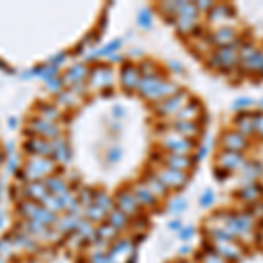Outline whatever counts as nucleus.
Listing matches in <instances>:
<instances>
[{
	"label": "nucleus",
	"mask_w": 263,
	"mask_h": 263,
	"mask_svg": "<svg viewBox=\"0 0 263 263\" xmlns=\"http://www.w3.org/2000/svg\"><path fill=\"white\" fill-rule=\"evenodd\" d=\"M242 46V40H233L228 46H221L216 53L213 55L211 58L209 65L214 67V69H220V70H230L237 65V62H240L239 57V49Z\"/></svg>",
	"instance_id": "1"
},
{
	"label": "nucleus",
	"mask_w": 263,
	"mask_h": 263,
	"mask_svg": "<svg viewBox=\"0 0 263 263\" xmlns=\"http://www.w3.org/2000/svg\"><path fill=\"white\" fill-rule=\"evenodd\" d=\"M223 218V227L227 228L232 235L235 237H246L253 232L254 228V218L247 213L240 214H221Z\"/></svg>",
	"instance_id": "2"
},
{
	"label": "nucleus",
	"mask_w": 263,
	"mask_h": 263,
	"mask_svg": "<svg viewBox=\"0 0 263 263\" xmlns=\"http://www.w3.org/2000/svg\"><path fill=\"white\" fill-rule=\"evenodd\" d=\"M177 21H179L181 32L193 30L195 23L198 21V9L195 4L190 2H179V11H177Z\"/></svg>",
	"instance_id": "3"
},
{
	"label": "nucleus",
	"mask_w": 263,
	"mask_h": 263,
	"mask_svg": "<svg viewBox=\"0 0 263 263\" xmlns=\"http://www.w3.org/2000/svg\"><path fill=\"white\" fill-rule=\"evenodd\" d=\"M167 188H174V190H181L184 184L190 181V176H188L184 170H176V169H164L156 174Z\"/></svg>",
	"instance_id": "4"
},
{
	"label": "nucleus",
	"mask_w": 263,
	"mask_h": 263,
	"mask_svg": "<svg viewBox=\"0 0 263 263\" xmlns=\"http://www.w3.org/2000/svg\"><path fill=\"white\" fill-rule=\"evenodd\" d=\"M164 146L169 151H172L174 154H188L193 147H197V144H195L193 140L177 135V133L174 132L172 135H167L164 139Z\"/></svg>",
	"instance_id": "5"
},
{
	"label": "nucleus",
	"mask_w": 263,
	"mask_h": 263,
	"mask_svg": "<svg viewBox=\"0 0 263 263\" xmlns=\"http://www.w3.org/2000/svg\"><path fill=\"white\" fill-rule=\"evenodd\" d=\"M221 142H223L225 151H239V153H244V149H247V146H249L247 137H244L237 130L225 132L223 137H221Z\"/></svg>",
	"instance_id": "6"
},
{
	"label": "nucleus",
	"mask_w": 263,
	"mask_h": 263,
	"mask_svg": "<svg viewBox=\"0 0 263 263\" xmlns=\"http://www.w3.org/2000/svg\"><path fill=\"white\" fill-rule=\"evenodd\" d=\"M246 164V158H244V153H239V151H223L218 158V167L227 170H240Z\"/></svg>",
	"instance_id": "7"
},
{
	"label": "nucleus",
	"mask_w": 263,
	"mask_h": 263,
	"mask_svg": "<svg viewBox=\"0 0 263 263\" xmlns=\"http://www.w3.org/2000/svg\"><path fill=\"white\" fill-rule=\"evenodd\" d=\"M188 98H190L188 91H177L176 95L165 98L164 102H162V106L158 107V111H160L162 114H172L176 113V111H179V107H184Z\"/></svg>",
	"instance_id": "8"
},
{
	"label": "nucleus",
	"mask_w": 263,
	"mask_h": 263,
	"mask_svg": "<svg viewBox=\"0 0 263 263\" xmlns=\"http://www.w3.org/2000/svg\"><path fill=\"white\" fill-rule=\"evenodd\" d=\"M174 132L177 135L184 137V139L193 140L195 137H198L202 133V127H200V123H197V121H177L174 125Z\"/></svg>",
	"instance_id": "9"
},
{
	"label": "nucleus",
	"mask_w": 263,
	"mask_h": 263,
	"mask_svg": "<svg viewBox=\"0 0 263 263\" xmlns=\"http://www.w3.org/2000/svg\"><path fill=\"white\" fill-rule=\"evenodd\" d=\"M118 203H120V211L127 214V216L139 213L140 203L139 200L135 198V195L130 193V191H121V193L118 195Z\"/></svg>",
	"instance_id": "10"
},
{
	"label": "nucleus",
	"mask_w": 263,
	"mask_h": 263,
	"mask_svg": "<svg viewBox=\"0 0 263 263\" xmlns=\"http://www.w3.org/2000/svg\"><path fill=\"white\" fill-rule=\"evenodd\" d=\"M237 197H240V200L249 203H258V200L263 197V186L260 183H249L244 184V188L240 191H237Z\"/></svg>",
	"instance_id": "11"
},
{
	"label": "nucleus",
	"mask_w": 263,
	"mask_h": 263,
	"mask_svg": "<svg viewBox=\"0 0 263 263\" xmlns=\"http://www.w3.org/2000/svg\"><path fill=\"white\" fill-rule=\"evenodd\" d=\"M216 253L223 258L225 261L230 260V261H240L242 260V251L235 246L233 242H227V244H216Z\"/></svg>",
	"instance_id": "12"
},
{
	"label": "nucleus",
	"mask_w": 263,
	"mask_h": 263,
	"mask_svg": "<svg viewBox=\"0 0 263 263\" xmlns=\"http://www.w3.org/2000/svg\"><path fill=\"white\" fill-rule=\"evenodd\" d=\"M235 125L244 137H249L254 133V114L251 113H240L239 116L235 118Z\"/></svg>",
	"instance_id": "13"
},
{
	"label": "nucleus",
	"mask_w": 263,
	"mask_h": 263,
	"mask_svg": "<svg viewBox=\"0 0 263 263\" xmlns=\"http://www.w3.org/2000/svg\"><path fill=\"white\" fill-rule=\"evenodd\" d=\"M165 164L169 165V169H176V170H184L186 172L188 169H191L195 164V160H191L188 154H169L165 158Z\"/></svg>",
	"instance_id": "14"
},
{
	"label": "nucleus",
	"mask_w": 263,
	"mask_h": 263,
	"mask_svg": "<svg viewBox=\"0 0 263 263\" xmlns=\"http://www.w3.org/2000/svg\"><path fill=\"white\" fill-rule=\"evenodd\" d=\"M240 64H242L244 69L247 70V72H258V74H261L263 76V51H254L251 57H247V58H242L240 60Z\"/></svg>",
	"instance_id": "15"
},
{
	"label": "nucleus",
	"mask_w": 263,
	"mask_h": 263,
	"mask_svg": "<svg viewBox=\"0 0 263 263\" xmlns=\"http://www.w3.org/2000/svg\"><path fill=\"white\" fill-rule=\"evenodd\" d=\"M240 172H242V176L246 177V179H249V183H256V179H260L263 176V164L256 160L246 162L242 169H240Z\"/></svg>",
	"instance_id": "16"
},
{
	"label": "nucleus",
	"mask_w": 263,
	"mask_h": 263,
	"mask_svg": "<svg viewBox=\"0 0 263 263\" xmlns=\"http://www.w3.org/2000/svg\"><path fill=\"white\" fill-rule=\"evenodd\" d=\"M233 16H235V7L230 6V4H218L209 11V21H220Z\"/></svg>",
	"instance_id": "17"
},
{
	"label": "nucleus",
	"mask_w": 263,
	"mask_h": 263,
	"mask_svg": "<svg viewBox=\"0 0 263 263\" xmlns=\"http://www.w3.org/2000/svg\"><path fill=\"white\" fill-rule=\"evenodd\" d=\"M202 106H200L198 100H191L190 103H186V106L183 107V109H179V114H177V120L179 121H193V118L200 116L198 113H202Z\"/></svg>",
	"instance_id": "18"
},
{
	"label": "nucleus",
	"mask_w": 263,
	"mask_h": 263,
	"mask_svg": "<svg viewBox=\"0 0 263 263\" xmlns=\"http://www.w3.org/2000/svg\"><path fill=\"white\" fill-rule=\"evenodd\" d=\"M235 30H233L232 27H221L218 28L216 32L213 33V40L218 44V46H228L230 42H233L235 40Z\"/></svg>",
	"instance_id": "19"
},
{
	"label": "nucleus",
	"mask_w": 263,
	"mask_h": 263,
	"mask_svg": "<svg viewBox=\"0 0 263 263\" xmlns=\"http://www.w3.org/2000/svg\"><path fill=\"white\" fill-rule=\"evenodd\" d=\"M135 198L139 200L140 205H154L156 203V195L146 186V184H140V186H135V191H133Z\"/></svg>",
	"instance_id": "20"
},
{
	"label": "nucleus",
	"mask_w": 263,
	"mask_h": 263,
	"mask_svg": "<svg viewBox=\"0 0 263 263\" xmlns=\"http://www.w3.org/2000/svg\"><path fill=\"white\" fill-rule=\"evenodd\" d=\"M140 83V72L139 69H135V67L128 65L125 67L123 70V84L127 90H133V88H137Z\"/></svg>",
	"instance_id": "21"
},
{
	"label": "nucleus",
	"mask_w": 263,
	"mask_h": 263,
	"mask_svg": "<svg viewBox=\"0 0 263 263\" xmlns=\"http://www.w3.org/2000/svg\"><path fill=\"white\" fill-rule=\"evenodd\" d=\"M209 235L213 237V240L216 244H227V242H235V235H232L230 232L227 230V228L223 227V225H220V227H213L209 232Z\"/></svg>",
	"instance_id": "22"
},
{
	"label": "nucleus",
	"mask_w": 263,
	"mask_h": 263,
	"mask_svg": "<svg viewBox=\"0 0 263 263\" xmlns=\"http://www.w3.org/2000/svg\"><path fill=\"white\" fill-rule=\"evenodd\" d=\"M146 186L149 188V190L153 191L156 197L158 195H165L167 191H169V188L165 186L164 181H162L156 174H149V176L146 177Z\"/></svg>",
	"instance_id": "23"
},
{
	"label": "nucleus",
	"mask_w": 263,
	"mask_h": 263,
	"mask_svg": "<svg viewBox=\"0 0 263 263\" xmlns=\"http://www.w3.org/2000/svg\"><path fill=\"white\" fill-rule=\"evenodd\" d=\"M109 220H111V227L116 228V230H123V228L128 225V216L125 213H121L120 209L113 211L111 216H109Z\"/></svg>",
	"instance_id": "24"
},
{
	"label": "nucleus",
	"mask_w": 263,
	"mask_h": 263,
	"mask_svg": "<svg viewBox=\"0 0 263 263\" xmlns=\"http://www.w3.org/2000/svg\"><path fill=\"white\" fill-rule=\"evenodd\" d=\"M116 233H118V230L111 227V225H102V227L97 230V235H98V239L102 240V242H111V240L116 237Z\"/></svg>",
	"instance_id": "25"
},
{
	"label": "nucleus",
	"mask_w": 263,
	"mask_h": 263,
	"mask_svg": "<svg viewBox=\"0 0 263 263\" xmlns=\"http://www.w3.org/2000/svg\"><path fill=\"white\" fill-rule=\"evenodd\" d=\"M86 214H88V218H90L91 221H102L103 218H106L107 213L103 209H100L98 205H91L90 209H88Z\"/></svg>",
	"instance_id": "26"
},
{
	"label": "nucleus",
	"mask_w": 263,
	"mask_h": 263,
	"mask_svg": "<svg viewBox=\"0 0 263 263\" xmlns=\"http://www.w3.org/2000/svg\"><path fill=\"white\" fill-rule=\"evenodd\" d=\"M251 106H254V100L253 98H249V97H240V98H237L235 102H233V109H247V107H251Z\"/></svg>",
	"instance_id": "27"
},
{
	"label": "nucleus",
	"mask_w": 263,
	"mask_h": 263,
	"mask_svg": "<svg viewBox=\"0 0 263 263\" xmlns=\"http://www.w3.org/2000/svg\"><path fill=\"white\" fill-rule=\"evenodd\" d=\"M151 21H153V16H151V11H149V9H144L142 13L139 14V23L142 25V27L149 28V27H151Z\"/></svg>",
	"instance_id": "28"
},
{
	"label": "nucleus",
	"mask_w": 263,
	"mask_h": 263,
	"mask_svg": "<svg viewBox=\"0 0 263 263\" xmlns=\"http://www.w3.org/2000/svg\"><path fill=\"white\" fill-rule=\"evenodd\" d=\"M186 207H188L186 200L177 198V200H174V202H172V205H170V211H172V214H179V213H183Z\"/></svg>",
	"instance_id": "29"
},
{
	"label": "nucleus",
	"mask_w": 263,
	"mask_h": 263,
	"mask_svg": "<svg viewBox=\"0 0 263 263\" xmlns=\"http://www.w3.org/2000/svg\"><path fill=\"white\" fill-rule=\"evenodd\" d=\"M202 263H227V261H225L218 253H211V251H209V253L202 256Z\"/></svg>",
	"instance_id": "30"
},
{
	"label": "nucleus",
	"mask_w": 263,
	"mask_h": 263,
	"mask_svg": "<svg viewBox=\"0 0 263 263\" xmlns=\"http://www.w3.org/2000/svg\"><path fill=\"white\" fill-rule=\"evenodd\" d=\"M254 133L263 139V113H254Z\"/></svg>",
	"instance_id": "31"
},
{
	"label": "nucleus",
	"mask_w": 263,
	"mask_h": 263,
	"mask_svg": "<svg viewBox=\"0 0 263 263\" xmlns=\"http://www.w3.org/2000/svg\"><path fill=\"white\" fill-rule=\"evenodd\" d=\"M214 203V191L213 190H207L205 193L202 195V198H200V205L202 207H211Z\"/></svg>",
	"instance_id": "32"
},
{
	"label": "nucleus",
	"mask_w": 263,
	"mask_h": 263,
	"mask_svg": "<svg viewBox=\"0 0 263 263\" xmlns=\"http://www.w3.org/2000/svg\"><path fill=\"white\" fill-rule=\"evenodd\" d=\"M214 177H216L218 181H225V179H228V177H230V170L221 169V167H216V169H214Z\"/></svg>",
	"instance_id": "33"
},
{
	"label": "nucleus",
	"mask_w": 263,
	"mask_h": 263,
	"mask_svg": "<svg viewBox=\"0 0 263 263\" xmlns=\"http://www.w3.org/2000/svg\"><path fill=\"white\" fill-rule=\"evenodd\" d=\"M49 188L53 191H57V193H62V191H65V183L60 179H51L49 181Z\"/></svg>",
	"instance_id": "34"
},
{
	"label": "nucleus",
	"mask_w": 263,
	"mask_h": 263,
	"mask_svg": "<svg viewBox=\"0 0 263 263\" xmlns=\"http://www.w3.org/2000/svg\"><path fill=\"white\" fill-rule=\"evenodd\" d=\"M195 233V227H186V228H181V239L183 240H190Z\"/></svg>",
	"instance_id": "35"
},
{
	"label": "nucleus",
	"mask_w": 263,
	"mask_h": 263,
	"mask_svg": "<svg viewBox=\"0 0 263 263\" xmlns=\"http://www.w3.org/2000/svg\"><path fill=\"white\" fill-rule=\"evenodd\" d=\"M213 7H214V4L213 2H207V0H202V2L197 4V9H203V11H205V9L211 11Z\"/></svg>",
	"instance_id": "36"
},
{
	"label": "nucleus",
	"mask_w": 263,
	"mask_h": 263,
	"mask_svg": "<svg viewBox=\"0 0 263 263\" xmlns=\"http://www.w3.org/2000/svg\"><path fill=\"white\" fill-rule=\"evenodd\" d=\"M169 228L170 230H181L183 223H181V221H172V223H169Z\"/></svg>",
	"instance_id": "37"
},
{
	"label": "nucleus",
	"mask_w": 263,
	"mask_h": 263,
	"mask_svg": "<svg viewBox=\"0 0 263 263\" xmlns=\"http://www.w3.org/2000/svg\"><path fill=\"white\" fill-rule=\"evenodd\" d=\"M207 151H209V147H207V146L200 147V151H198V156H197V160H203V158H205V154H207Z\"/></svg>",
	"instance_id": "38"
},
{
	"label": "nucleus",
	"mask_w": 263,
	"mask_h": 263,
	"mask_svg": "<svg viewBox=\"0 0 263 263\" xmlns=\"http://www.w3.org/2000/svg\"><path fill=\"white\" fill-rule=\"evenodd\" d=\"M179 253H181V254H183V253H190V247H181Z\"/></svg>",
	"instance_id": "39"
},
{
	"label": "nucleus",
	"mask_w": 263,
	"mask_h": 263,
	"mask_svg": "<svg viewBox=\"0 0 263 263\" xmlns=\"http://www.w3.org/2000/svg\"><path fill=\"white\" fill-rule=\"evenodd\" d=\"M260 107H261V109H263V98L260 100Z\"/></svg>",
	"instance_id": "40"
},
{
	"label": "nucleus",
	"mask_w": 263,
	"mask_h": 263,
	"mask_svg": "<svg viewBox=\"0 0 263 263\" xmlns=\"http://www.w3.org/2000/svg\"><path fill=\"white\" fill-rule=\"evenodd\" d=\"M184 263H190V261H184Z\"/></svg>",
	"instance_id": "41"
}]
</instances>
